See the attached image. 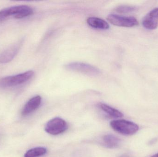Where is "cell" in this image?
Here are the masks:
<instances>
[{
  "instance_id": "cell-1",
  "label": "cell",
  "mask_w": 158,
  "mask_h": 157,
  "mask_svg": "<svg viewBox=\"0 0 158 157\" xmlns=\"http://www.w3.org/2000/svg\"><path fill=\"white\" fill-rule=\"evenodd\" d=\"M33 14L32 8L27 5H19L4 8L0 11V22L14 16L15 18H22Z\"/></svg>"
},
{
  "instance_id": "cell-2",
  "label": "cell",
  "mask_w": 158,
  "mask_h": 157,
  "mask_svg": "<svg viewBox=\"0 0 158 157\" xmlns=\"http://www.w3.org/2000/svg\"><path fill=\"white\" fill-rule=\"evenodd\" d=\"M110 125L114 131L125 135H133L139 130V126L137 124L124 120L111 121Z\"/></svg>"
},
{
  "instance_id": "cell-3",
  "label": "cell",
  "mask_w": 158,
  "mask_h": 157,
  "mask_svg": "<svg viewBox=\"0 0 158 157\" xmlns=\"http://www.w3.org/2000/svg\"><path fill=\"white\" fill-rule=\"evenodd\" d=\"M34 74L33 71H28L16 75L1 78L0 88H6L21 84L30 80Z\"/></svg>"
},
{
  "instance_id": "cell-4",
  "label": "cell",
  "mask_w": 158,
  "mask_h": 157,
  "mask_svg": "<svg viewBox=\"0 0 158 157\" xmlns=\"http://www.w3.org/2000/svg\"><path fill=\"white\" fill-rule=\"evenodd\" d=\"M68 129L67 123L60 118H55L46 124L45 131L47 133L56 135L63 133Z\"/></svg>"
},
{
  "instance_id": "cell-5",
  "label": "cell",
  "mask_w": 158,
  "mask_h": 157,
  "mask_svg": "<svg viewBox=\"0 0 158 157\" xmlns=\"http://www.w3.org/2000/svg\"><path fill=\"white\" fill-rule=\"evenodd\" d=\"M108 21L114 26L123 27H132L138 26V20L134 17H126L119 15H109L107 17Z\"/></svg>"
},
{
  "instance_id": "cell-6",
  "label": "cell",
  "mask_w": 158,
  "mask_h": 157,
  "mask_svg": "<svg viewBox=\"0 0 158 157\" xmlns=\"http://www.w3.org/2000/svg\"><path fill=\"white\" fill-rule=\"evenodd\" d=\"M65 68L69 71L82 73L89 75H98L100 73V70L91 65L82 62H72L68 64Z\"/></svg>"
},
{
  "instance_id": "cell-7",
  "label": "cell",
  "mask_w": 158,
  "mask_h": 157,
  "mask_svg": "<svg viewBox=\"0 0 158 157\" xmlns=\"http://www.w3.org/2000/svg\"><path fill=\"white\" fill-rule=\"evenodd\" d=\"M143 26L147 29H156L158 26V7L150 11L143 19Z\"/></svg>"
},
{
  "instance_id": "cell-8",
  "label": "cell",
  "mask_w": 158,
  "mask_h": 157,
  "mask_svg": "<svg viewBox=\"0 0 158 157\" xmlns=\"http://www.w3.org/2000/svg\"><path fill=\"white\" fill-rule=\"evenodd\" d=\"M42 98L40 96H37L30 99L25 104L21 112V114L25 116L33 112L40 106Z\"/></svg>"
},
{
  "instance_id": "cell-9",
  "label": "cell",
  "mask_w": 158,
  "mask_h": 157,
  "mask_svg": "<svg viewBox=\"0 0 158 157\" xmlns=\"http://www.w3.org/2000/svg\"><path fill=\"white\" fill-rule=\"evenodd\" d=\"M19 45H15L0 53V63H7L13 60L19 50Z\"/></svg>"
},
{
  "instance_id": "cell-10",
  "label": "cell",
  "mask_w": 158,
  "mask_h": 157,
  "mask_svg": "<svg viewBox=\"0 0 158 157\" xmlns=\"http://www.w3.org/2000/svg\"><path fill=\"white\" fill-rule=\"evenodd\" d=\"M120 143V139L113 135H106L102 138V144L107 148L110 149L117 148L119 146Z\"/></svg>"
},
{
  "instance_id": "cell-11",
  "label": "cell",
  "mask_w": 158,
  "mask_h": 157,
  "mask_svg": "<svg viewBox=\"0 0 158 157\" xmlns=\"http://www.w3.org/2000/svg\"><path fill=\"white\" fill-rule=\"evenodd\" d=\"M87 24L92 27L100 29H107L109 25L105 20L97 17L88 18L86 20Z\"/></svg>"
},
{
  "instance_id": "cell-12",
  "label": "cell",
  "mask_w": 158,
  "mask_h": 157,
  "mask_svg": "<svg viewBox=\"0 0 158 157\" xmlns=\"http://www.w3.org/2000/svg\"><path fill=\"white\" fill-rule=\"evenodd\" d=\"M98 107L104 112L111 118L117 119L123 117V114L120 111L106 104L100 103L98 104Z\"/></svg>"
},
{
  "instance_id": "cell-13",
  "label": "cell",
  "mask_w": 158,
  "mask_h": 157,
  "mask_svg": "<svg viewBox=\"0 0 158 157\" xmlns=\"http://www.w3.org/2000/svg\"><path fill=\"white\" fill-rule=\"evenodd\" d=\"M47 149L44 147H36L28 150L24 155V157H40L47 153Z\"/></svg>"
},
{
  "instance_id": "cell-14",
  "label": "cell",
  "mask_w": 158,
  "mask_h": 157,
  "mask_svg": "<svg viewBox=\"0 0 158 157\" xmlns=\"http://www.w3.org/2000/svg\"><path fill=\"white\" fill-rule=\"evenodd\" d=\"M116 12L122 14L132 13L137 10V7L130 6L122 5L118 6L115 9Z\"/></svg>"
},
{
  "instance_id": "cell-15",
  "label": "cell",
  "mask_w": 158,
  "mask_h": 157,
  "mask_svg": "<svg viewBox=\"0 0 158 157\" xmlns=\"http://www.w3.org/2000/svg\"><path fill=\"white\" fill-rule=\"evenodd\" d=\"M151 157H158V154H156V155H154Z\"/></svg>"
}]
</instances>
